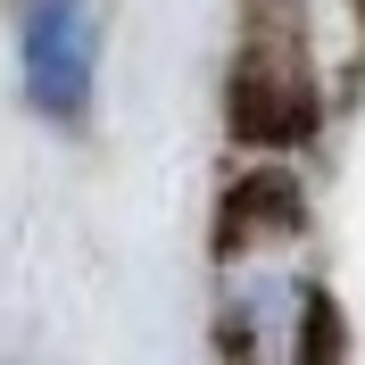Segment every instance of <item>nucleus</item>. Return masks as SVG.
I'll return each mask as SVG.
<instances>
[{"label": "nucleus", "mask_w": 365, "mask_h": 365, "mask_svg": "<svg viewBox=\"0 0 365 365\" xmlns=\"http://www.w3.org/2000/svg\"><path fill=\"white\" fill-rule=\"evenodd\" d=\"M100 75V0H34L25 9V91L42 116H83Z\"/></svg>", "instance_id": "1"}]
</instances>
